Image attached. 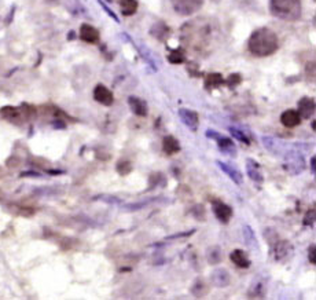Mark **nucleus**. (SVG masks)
<instances>
[{
    "mask_svg": "<svg viewBox=\"0 0 316 300\" xmlns=\"http://www.w3.org/2000/svg\"><path fill=\"white\" fill-rule=\"evenodd\" d=\"M134 170V166H132V163L127 159H120L117 161V164H116V171H117L118 175H121V177H127L129 175L131 172Z\"/></svg>",
    "mask_w": 316,
    "mask_h": 300,
    "instance_id": "obj_28",
    "label": "nucleus"
},
{
    "mask_svg": "<svg viewBox=\"0 0 316 300\" xmlns=\"http://www.w3.org/2000/svg\"><path fill=\"white\" fill-rule=\"evenodd\" d=\"M228 131H230V134L232 138H235V139H238L239 142H242V143H245V145H250V138L247 136L246 132H243L242 129L239 128H236V127H228Z\"/></svg>",
    "mask_w": 316,
    "mask_h": 300,
    "instance_id": "obj_29",
    "label": "nucleus"
},
{
    "mask_svg": "<svg viewBox=\"0 0 316 300\" xmlns=\"http://www.w3.org/2000/svg\"><path fill=\"white\" fill-rule=\"evenodd\" d=\"M246 174L247 177L252 179L254 183H261L264 182V175L261 166L258 164L254 159H247L246 160Z\"/></svg>",
    "mask_w": 316,
    "mask_h": 300,
    "instance_id": "obj_16",
    "label": "nucleus"
},
{
    "mask_svg": "<svg viewBox=\"0 0 316 300\" xmlns=\"http://www.w3.org/2000/svg\"><path fill=\"white\" fill-rule=\"evenodd\" d=\"M242 234H243V241L246 244L247 247L252 248V249H258V242L257 237L254 234V231L249 225H243L242 227Z\"/></svg>",
    "mask_w": 316,
    "mask_h": 300,
    "instance_id": "obj_23",
    "label": "nucleus"
},
{
    "mask_svg": "<svg viewBox=\"0 0 316 300\" xmlns=\"http://www.w3.org/2000/svg\"><path fill=\"white\" fill-rule=\"evenodd\" d=\"M301 116L294 109H287L280 114V124L286 128H294L301 124Z\"/></svg>",
    "mask_w": 316,
    "mask_h": 300,
    "instance_id": "obj_17",
    "label": "nucleus"
},
{
    "mask_svg": "<svg viewBox=\"0 0 316 300\" xmlns=\"http://www.w3.org/2000/svg\"><path fill=\"white\" fill-rule=\"evenodd\" d=\"M195 229H193V230H188V231H183V233H176V234H173V236H168L166 237V240H169V241H172V240H179V238H187V237H191L195 233Z\"/></svg>",
    "mask_w": 316,
    "mask_h": 300,
    "instance_id": "obj_36",
    "label": "nucleus"
},
{
    "mask_svg": "<svg viewBox=\"0 0 316 300\" xmlns=\"http://www.w3.org/2000/svg\"><path fill=\"white\" fill-rule=\"evenodd\" d=\"M204 84H205V88L208 90V91H212V90H216V88H219V87L224 86V77L220 75V73H208V75L205 76V80H204Z\"/></svg>",
    "mask_w": 316,
    "mask_h": 300,
    "instance_id": "obj_21",
    "label": "nucleus"
},
{
    "mask_svg": "<svg viewBox=\"0 0 316 300\" xmlns=\"http://www.w3.org/2000/svg\"><path fill=\"white\" fill-rule=\"evenodd\" d=\"M154 201H158V199H149L145 200V201H140V203H132V204H125L121 207L123 211H139V209L145 208L147 205H150V203H154Z\"/></svg>",
    "mask_w": 316,
    "mask_h": 300,
    "instance_id": "obj_30",
    "label": "nucleus"
},
{
    "mask_svg": "<svg viewBox=\"0 0 316 300\" xmlns=\"http://www.w3.org/2000/svg\"><path fill=\"white\" fill-rule=\"evenodd\" d=\"M216 164L219 167L221 171L224 172L227 177L230 178L232 182L238 185V186H241L242 183H243V175L241 174V171L236 168V167L231 166L228 163H224V161H216Z\"/></svg>",
    "mask_w": 316,
    "mask_h": 300,
    "instance_id": "obj_12",
    "label": "nucleus"
},
{
    "mask_svg": "<svg viewBox=\"0 0 316 300\" xmlns=\"http://www.w3.org/2000/svg\"><path fill=\"white\" fill-rule=\"evenodd\" d=\"M230 260L238 268H249L250 264H252L250 259H249V255L243 249H234L230 253Z\"/></svg>",
    "mask_w": 316,
    "mask_h": 300,
    "instance_id": "obj_18",
    "label": "nucleus"
},
{
    "mask_svg": "<svg viewBox=\"0 0 316 300\" xmlns=\"http://www.w3.org/2000/svg\"><path fill=\"white\" fill-rule=\"evenodd\" d=\"M21 177H40L39 172H24L21 174Z\"/></svg>",
    "mask_w": 316,
    "mask_h": 300,
    "instance_id": "obj_41",
    "label": "nucleus"
},
{
    "mask_svg": "<svg viewBox=\"0 0 316 300\" xmlns=\"http://www.w3.org/2000/svg\"><path fill=\"white\" fill-rule=\"evenodd\" d=\"M210 281L216 288H227L231 284V275L225 268H216L210 274Z\"/></svg>",
    "mask_w": 316,
    "mask_h": 300,
    "instance_id": "obj_14",
    "label": "nucleus"
},
{
    "mask_svg": "<svg viewBox=\"0 0 316 300\" xmlns=\"http://www.w3.org/2000/svg\"><path fill=\"white\" fill-rule=\"evenodd\" d=\"M315 109H316V105H315V99L313 98H309V97H302L298 101V114L301 116V118H304V120H308V118H311L313 114H315Z\"/></svg>",
    "mask_w": 316,
    "mask_h": 300,
    "instance_id": "obj_15",
    "label": "nucleus"
},
{
    "mask_svg": "<svg viewBox=\"0 0 316 300\" xmlns=\"http://www.w3.org/2000/svg\"><path fill=\"white\" fill-rule=\"evenodd\" d=\"M171 28L166 25L165 22H156L150 29V35L160 42H165L166 39L171 36Z\"/></svg>",
    "mask_w": 316,
    "mask_h": 300,
    "instance_id": "obj_19",
    "label": "nucleus"
},
{
    "mask_svg": "<svg viewBox=\"0 0 316 300\" xmlns=\"http://www.w3.org/2000/svg\"><path fill=\"white\" fill-rule=\"evenodd\" d=\"M162 150L166 156H175L182 150V146L173 135H166L162 140Z\"/></svg>",
    "mask_w": 316,
    "mask_h": 300,
    "instance_id": "obj_20",
    "label": "nucleus"
},
{
    "mask_svg": "<svg viewBox=\"0 0 316 300\" xmlns=\"http://www.w3.org/2000/svg\"><path fill=\"white\" fill-rule=\"evenodd\" d=\"M149 192H151V190H156L157 188H164L166 185V177L162 174V172H153V174H150V177H149Z\"/></svg>",
    "mask_w": 316,
    "mask_h": 300,
    "instance_id": "obj_25",
    "label": "nucleus"
},
{
    "mask_svg": "<svg viewBox=\"0 0 316 300\" xmlns=\"http://www.w3.org/2000/svg\"><path fill=\"white\" fill-rule=\"evenodd\" d=\"M206 260L210 266H216L223 262V249L219 245H212L206 251Z\"/></svg>",
    "mask_w": 316,
    "mask_h": 300,
    "instance_id": "obj_22",
    "label": "nucleus"
},
{
    "mask_svg": "<svg viewBox=\"0 0 316 300\" xmlns=\"http://www.w3.org/2000/svg\"><path fill=\"white\" fill-rule=\"evenodd\" d=\"M264 285L261 282H256L254 284V289L249 290V296H253V297H264Z\"/></svg>",
    "mask_w": 316,
    "mask_h": 300,
    "instance_id": "obj_34",
    "label": "nucleus"
},
{
    "mask_svg": "<svg viewBox=\"0 0 316 300\" xmlns=\"http://www.w3.org/2000/svg\"><path fill=\"white\" fill-rule=\"evenodd\" d=\"M106 2H113V0H106Z\"/></svg>",
    "mask_w": 316,
    "mask_h": 300,
    "instance_id": "obj_44",
    "label": "nucleus"
},
{
    "mask_svg": "<svg viewBox=\"0 0 316 300\" xmlns=\"http://www.w3.org/2000/svg\"><path fill=\"white\" fill-rule=\"evenodd\" d=\"M305 70H306V76H308V80L309 81L315 80V62H313V61L306 65Z\"/></svg>",
    "mask_w": 316,
    "mask_h": 300,
    "instance_id": "obj_37",
    "label": "nucleus"
},
{
    "mask_svg": "<svg viewBox=\"0 0 316 300\" xmlns=\"http://www.w3.org/2000/svg\"><path fill=\"white\" fill-rule=\"evenodd\" d=\"M128 106L129 109H131V112L134 113L135 116H138V117H146V116L149 114L147 102L139 97L131 95V97L128 98Z\"/></svg>",
    "mask_w": 316,
    "mask_h": 300,
    "instance_id": "obj_11",
    "label": "nucleus"
},
{
    "mask_svg": "<svg viewBox=\"0 0 316 300\" xmlns=\"http://www.w3.org/2000/svg\"><path fill=\"white\" fill-rule=\"evenodd\" d=\"M99 5L102 6V9H103V10L106 11L107 14H109V16L112 17V18H113V20H114V21H116V22H120V20H118V18H117V16H116V14H114V13H113V11L110 10V9H109V7H107V6L105 5V3H103L102 0H99Z\"/></svg>",
    "mask_w": 316,
    "mask_h": 300,
    "instance_id": "obj_39",
    "label": "nucleus"
},
{
    "mask_svg": "<svg viewBox=\"0 0 316 300\" xmlns=\"http://www.w3.org/2000/svg\"><path fill=\"white\" fill-rule=\"evenodd\" d=\"M94 99L103 106H112L114 103L113 92L103 84H97L94 88Z\"/></svg>",
    "mask_w": 316,
    "mask_h": 300,
    "instance_id": "obj_10",
    "label": "nucleus"
},
{
    "mask_svg": "<svg viewBox=\"0 0 316 300\" xmlns=\"http://www.w3.org/2000/svg\"><path fill=\"white\" fill-rule=\"evenodd\" d=\"M269 13L286 22L298 21L302 16L301 0H269Z\"/></svg>",
    "mask_w": 316,
    "mask_h": 300,
    "instance_id": "obj_3",
    "label": "nucleus"
},
{
    "mask_svg": "<svg viewBox=\"0 0 316 300\" xmlns=\"http://www.w3.org/2000/svg\"><path fill=\"white\" fill-rule=\"evenodd\" d=\"M191 293L195 297H202L208 293V286H206L204 278H197L194 281L193 286H191Z\"/></svg>",
    "mask_w": 316,
    "mask_h": 300,
    "instance_id": "obj_27",
    "label": "nucleus"
},
{
    "mask_svg": "<svg viewBox=\"0 0 316 300\" xmlns=\"http://www.w3.org/2000/svg\"><path fill=\"white\" fill-rule=\"evenodd\" d=\"M213 39V27L206 20H194L182 28V42L194 51H204Z\"/></svg>",
    "mask_w": 316,
    "mask_h": 300,
    "instance_id": "obj_1",
    "label": "nucleus"
},
{
    "mask_svg": "<svg viewBox=\"0 0 316 300\" xmlns=\"http://www.w3.org/2000/svg\"><path fill=\"white\" fill-rule=\"evenodd\" d=\"M186 53L183 49H173L168 54V61L173 65H180L186 62Z\"/></svg>",
    "mask_w": 316,
    "mask_h": 300,
    "instance_id": "obj_26",
    "label": "nucleus"
},
{
    "mask_svg": "<svg viewBox=\"0 0 316 300\" xmlns=\"http://www.w3.org/2000/svg\"><path fill=\"white\" fill-rule=\"evenodd\" d=\"M205 135H206V138H209V139L214 140V142L217 143V147H219V150L223 155L230 156V157H235L236 146L235 143H234L232 138L220 134V132L214 131V129H208V131L205 132Z\"/></svg>",
    "mask_w": 316,
    "mask_h": 300,
    "instance_id": "obj_4",
    "label": "nucleus"
},
{
    "mask_svg": "<svg viewBox=\"0 0 316 300\" xmlns=\"http://www.w3.org/2000/svg\"><path fill=\"white\" fill-rule=\"evenodd\" d=\"M242 83V76L239 75V73H232V75H230L227 79H224V84L228 88H231V90H234L235 87H238L239 84Z\"/></svg>",
    "mask_w": 316,
    "mask_h": 300,
    "instance_id": "obj_31",
    "label": "nucleus"
},
{
    "mask_svg": "<svg viewBox=\"0 0 316 300\" xmlns=\"http://www.w3.org/2000/svg\"><path fill=\"white\" fill-rule=\"evenodd\" d=\"M80 39L88 44H97L101 39V35L95 27H92L90 24H81Z\"/></svg>",
    "mask_w": 316,
    "mask_h": 300,
    "instance_id": "obj_13",
    "label": "nucleus"
},
{
    "mask_svg": "<svg viewBox=\"0 0 316 300\" xmlns=\"http://www.w3.org/2000/svg\"><path fill=\"white\" fill-rule=\"evenodd\" d=\"M193 214L194 218H197L198 220H205V207L201 204H197L195 207H193Z\"/></svg>",
    "mask_w": 316,
    "mask_h": 300,
    "instance_id": "obj_35",
    "label": "nucleus"
},
{
    "mask_svg": "<svg viewBox=\"0 0 316 300\" xmlns=\"http://www.w3.org/2000/svg\"><path fill=\"white\" fill-rule=\"evenodd\" d=\"M311 172H312V175H315L316 174V157L315 156L312 157V160H311Z\"/></svg>",
    "mask_w": 316,
    "mask_h": 300,
    "instance_id": "obj_40",
    "label": "nucleus"
},
{
    "mask_svg": "<svg viewBox=\"0 0 316 300\" xmlns=\"http://www.w3.org/2000/svg\"><path fill=\"white\" fill-rule=\"evenodd\" d=\"M291 253H293V245L287 240H278L275 244H272L271 255L276 262L287 259L289 256H291Z\"/></svg>",
    "mask_w": 316,
    "mask_h": 300,
    "instance_id": "obj_8",
    "label": "nucleus"
},
{
    "mask_svg": "<svg viewBox=\"0 0 316 300\" xmlns=\"http://www.w3.org/2000/svg\"><path fill=\"white\" fill-rule=\"evenodd\" d=\"M49 174H51V175H62V174H65L64 171H59V170H53V171H47Z\"/></svg>",
    "mask_w": 316,
    "mask_h": 300,
    "instance_id": "obj_42",
    "label": "nucleus"
},
{
    "mask_svg": "<svg viewBox=\"0 0 316 300\" xmlns=\"http://www.w3.org/2000/svg\"><path fill=\"white\" fill-rule=\"evenodd\" d=\"M94 200H102L103 203L106 204H121V199H118L116 196H112V194H99L97 197H94Z\"/></svg>",
    "mask_w": 316,
    "mask_h": 300,
    "instance_id": "obj_33",
    "label": "nucleus"
},
{
    "mask_svg": "<svg viewBox=\"0 0 316 300\" xmlns=\"http://www.w3.org/2000/svg\"><path fill=\"white\" fill-rule=\"evenodd\" d=\"M315 251H316V245L315 244H311L309 248H308V260L311 264H316V256H315Z\"/></svg>",
    "mask_w": 316,
    "mask_h": 300,
    "instance_id": "obj_38",
    "label": "nucleus"
},
{
    "mask_svg": "<svg viewBox=\"0 0 316 300\" xmlns=\"http://www.w3.org/2000/svg\"><path fill=\"white\" fill-rule=\"evenodd\" d=\"M315 214H316L315 208H311L306 211V214L304 215V218H302V223H304V226H306V227H313V225H315V218H316Z\"/></svg>",
    "mask_w": 316,
    "mask_h": 300,
    "instance_id": "obj_32",
    "label": "nucleus"
},
{
    "mask_svg": "<svg viewBox=\"0 0 316 300\" xmlns=\"http://www.w3.org/2000/svg\"><path fill=\"white\" fill-rule=\"evenodd\" d=\"M169 2L175 13L182 17L193 16L198 13L204 6V0H169Z\"/></svg>",
    "mask_w": 316,
    "mask_h": 300,
    "instance_id": "obj_6",
    "label": "nucleus"
},
{
    "mask_svg": "<svg viewBox=\"0 0 316 300\" xmlns=\"http://www.w3.org/2000/svg\"><path fill=\"white\" fill-rule=\"evenodd\" d=\"M118 5H120V9H121L124 17L134 16L135 13L138 11V7H139L138 0H118Z\"/></svg>",
    "mask_w": 316,
    "mask_h": 300,
    "instance_id": "obj_24",
    "label": "nucleus"
},
{
    "mask_svg": "<svg viewBox=\"0 0 316 300\" xmlns=\"http://www.w3.org/2000/svg\"><path fill=\"white\" fill-rule=\"evenodd\" d=\"M247 50L257 58L269 57L279 50L278 35L269 28H257L247 39Z\"/></svg>",
    "mask_w": 316,
    "mask_h": 300,
    "instance_id": "obj_2",
    "label": "nucleus"
},
{
    "mask_svg": "<svg viewBox=\"0 0 316 300\" xmlns=\"http://www.w3.org/2000/svg\"><path fill=\"white\" fill-rule=\"evenodd\" d=\"M312 129L315 131V120H312Z\"/></svg>",
    "mask_w": 316,
    "mask_h": 300,
    "instance_id": "obj_43",
    "label": "nucleus"
},
{
    "mask_svg": "<svg viewBox=\"0 0 316 300\" xmlns=\"http://www.w3.org/2000/svg\"><path fill=\"white\" fill-rule=\"evenodd\" d=\"M283 168L284 171L289 172V174H293V175H297V174L302 172L304 171V168H305V159H304V155H301L298 150L290 149L289 152L284 155Z\"/></svg>",
    "mask_w": 316,
    "mask_h": 300,
    "instance_id": "obj_5",
    "label": "nucleus"
},
{
    "mask_svg": "<svg viewBox=\"0 0 316 300\" xmlns=\"http://www.w3.org/2000/svg\"><path fill=\"white\" fill-rule=\"evenodd\" d=\"M210 204H212V211H213L216 219L221 222L223 225L230 223L231 218L234 215V209L231 208L228 204H225L223 200L220 199H213L210 201Z\"/></svg>",
    "mask_w": 316,
    "mask_h": 300,
    "instance_id": "obj_7",
    "label": "nucleus"
},
{
    "mask_svg": "<svg viewBox=\"0 0 316 300\" xmlns=\"http://www.w3.org/2000/svg\"><path fill=\"white\" fill-rule=\"evenodd\" d=\"M179 118L182 120V123L187 127L190 131H198L199 127V116L198 113L191 109H186V107H180L179 109Z\"/></svg>",
    "mask_w": 316,
    "mask_h": 300,
    "instance_id": "obj_9",
    "label": "nucleus"
}]
</instances>
